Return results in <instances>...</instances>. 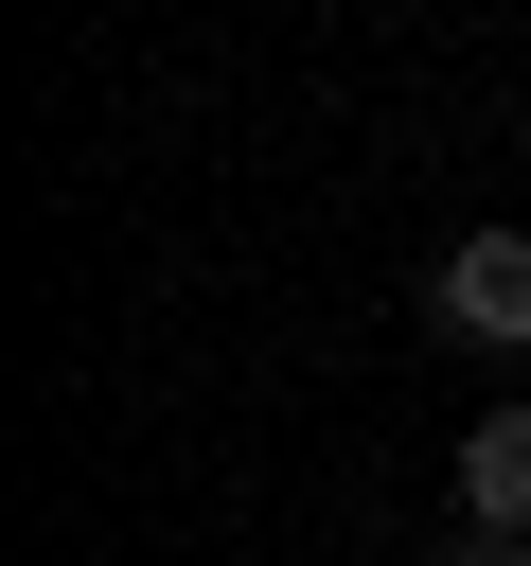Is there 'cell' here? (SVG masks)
Listing matches in <instances>:
<instances>
[{
	"mask_svg": "<svg viewBox=\"0 0 531 566\" xmlns=\"http://www.w3.org/2000/svg\"><path fill=\"white\" fill-rule=\"evenodd\" d=\"M425 566H531V531H460V548H425Z\"/></svg>",
	"mask_w": 531,
	"mask_h": 566,
	"instance_id": "3",
	"label": "cell"
},
{
	"mask_svg": "<svg viewBox=\"0 0 531 566\" xmlns=\"http://www.w3.org/2000/svg\"><path fill=\"white\" fill-rule=\"evenodd\" d=\"M460 531H531V407L460 424Z\"/></svg>",
	"mask_w": 531,
	"mask_h": 566,
	"instance_id": "2",
	"label": "cell"
},
{
	"mask_svg": "<svg viewBox=\"0 0 531 566\" xmlns=\"http://www.w3.org/2000/svg\"><path fill=\"white\" fill-rule=\"evenodd\" d=\"M425 301H442V336H478V354H531V230H460Z\"/></svg>",
	"mask_w": 531,
	"mask_h": 566,
	"instance_id": "1",
	"label": "cell"
}]
</instances>
